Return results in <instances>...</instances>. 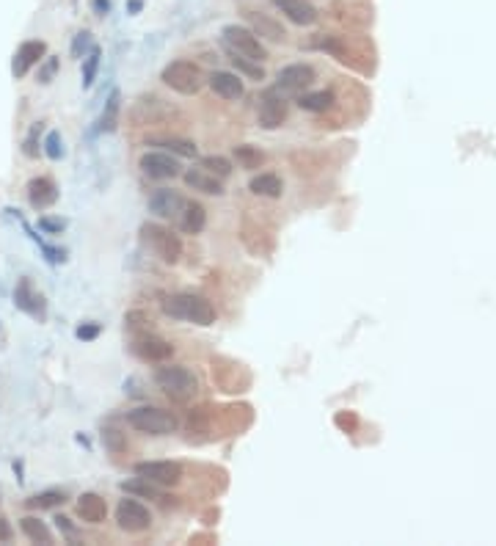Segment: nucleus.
Instances as JSON below:
<instances>
[{"label": "nucleus", "instance_id": "obj_34", "mask_svg": "<svg viewBox=\"0 0 496 546\" xmlns=\"http://www.w3.org/2000/svg\"><path fill=\"white\" fill-rule=\"evenodd\" d=\"M102 442H105V447H108L111 453H122V450H124V436H122L119 431H113V428H105V431H102Z\"/></svg>", "mask_w": 496, "mask_h": 546}, {"label": "nucleus", "instance_id": "obj_42", "mask_svg": "<svg viewBox=\"0 0 496 546\" xmlns=\"http://www.w3.org/2000/svg\"><path fill=\"white\" fill-rule=\"evenodd\" d=\"M94 12L97 14H108L111 12V0H94Z\"/></svg>", "mask_w": 496, "mask_h": 546}, {"label": "nucleus", "instance_id": "obj_22", "mask_svg": "<svg viewBox=\"0 0 496 546\" xmlns=\"http://www.w3.org/2000/svg\"><path fill=\"white\" fill-rule=\"evenodd\" d=\"M105 513H108V505H105L102 497H97V494H83V497L78 499V516H80L83 521L100 524V521H105Z\"/></svg>", "mask_w": 496, "mask_h": 546}, {"label": "nucleus", "instance_id": "obj_9", "mask_svg": "<svg viewBox=\"0 0 496 546\" xmlns=\"http://www.w3.org/2000/svg\"><path fill=\"white\" fill-rule=\"evenodd\" d=\"M315 78H317V72H315L309 64H290V67H284V69L279 72L276 89L284 91L287 97H295V94H304V91L315 83Z\"/></svg>", "mask_w": 496, "mask_h": 546}, {"label": "nucleus", "instance_id": "obj_18", "mask_svg": "<svg viewBox=\"0 0 496 546\" xmlns=\"http://www.w3.org/2000/svg\"><path fill=\"white\" fill-rule=\"evenodd\" d=\"M182 177H185V185L193 188V191H201V194H210V196H221L223 194L221 179L215 174H210L207 168H190Z\"/></svg>", "mask_w": 496, "mask_h": 546}, {"label": "nucleus", "instance_id": "obj_19", "mask_svg": "<svg viewBox=\"0 0 496 546\" xmlns=\"http://www.w3.org/2000/svg\"><path fill=\"white\" fill-rule=\"evenodd\" d=\"M245 20L251 23V31H254L257 36H265V39H271V42H284V39H287V31H284L276 20H271L268 14L245 12Z\"/></svg>", "mask_w": 496, "mask_h": 546}, {"label": "nucleus", "instance_id": "obj_3", "mask_svg": "<svg viewBox=\"0 0 496 546\" xmlns=\"http://www.w3.org/2000/svg\"><path fill=\"white\" fill-rule=\"evenodd\" d=\"M155 384L174 400H190L199 389L196 376L188 367H182V364H166V367H160L155 373Z\"/></svg>", "mask_w": 496, "mask_h": 546}, {"label": "nucleus", "instance_id": "obj_5", "mask_svg": "<svg viewBox=\"0 0 496 546\" xmlns=\"http://www.w3.org/2000/svg\"><path fill=\"white\" fill-rule=\"evenodd\" d=\"M163 83L171 89V91H177V94H185V97H190V94H199L201 89H204V75H201V69L193 64V61H171L166 69H163Z\"/></svg>", "mask_w": 496, "mask_h": 546}, {"label": "nucleus", "instance_id": "obj_30", "mask_svg": "<svg viewBox=\"0 0 496 546\" xmlns=\"http://www.w3.org/2000/svg\"><path fill=\"white\" fill-rule=\"evenodd\" d=\"M201 168H207V171L215 174L218 179H226V177L232 174V163H229L226 157H221V155H207V157H201Z\"/></svg>", "mask_w": 496, "mask_h": 546}, {"label": "nucleus", "instance_id": "obj_1", "mask_svg": "<svg viewBox=\"0 0 496 546\" xmlns=\"http://www.w3.org/2000/svg\"><path fill=\"white\" fill-rule=\"evenodd\" d=\"M163 312L168 317L177 320H188L196 326H212L215 323V309L207 298L193 295V293H182V295H171L163 301Z\"/></svg>", "mask_w": 496, "mask_h": 546}, {"label": "nucleus", "instance_id": "obj_27", "mask_svg": "<svg viewBox=\"0 0 496 546\" xmlns=\"http://www.w3.org/2000/svg\"><path fill=\"white\" fill-rule=\"evenodd\" d=\"M234 157H237L240 168H248V171H254V168H260V166L265 163V155H262L257 146H251V144L234 146Z\"/></svg>", "mask_w": 496, "mask_h": 546}, {"label": "nucleus", "instance_id": "obj_11", "mask_svg": "<svg viewBox=\"0 0 496 546\" xmlns=\"http://www.w3.org/2000/svg\"><path fill=\"white\" fill-rule=\"evenodd\" d=\"M116 524L124 532H146L152 527V513L138 499H122L116 508Z\"/></svg>", "mask_w": 496, "mask_h": 546}, {"label": "nucleus", "instance_id": "obj_39", "mask_svg": "<svg viewBox=\"0 0 496 546\" xmlns=\"http://www.w3.org/2000/svg\"><path fill=\"white\" fill-rule=\"evenodd\" d=\"M39 227L45 229V232H61L64 229V221H56V218H39Z\"/></svg>", "mask_w": 496, "mask_h": 546}, {"label": "nucleus", "instance_id": "obj_10", "mask_svg": "<svg viewBox=\"0 0 496 546\" xmlns=\"http://www.w3.org/2000/svg\"><path fill=\"white\" fill-rule=\"evenodd\" d=\"M135 475L155 486H177L182 480V464L177 461H141L135 464Z\"/></svg>", "mask_w": 496, "mask_h": 546}, {"label": "nucleus", "instance_id": "obj_41", "mask_svg": "<svg viewBox=\"0 0 496 546\" xmlns=\"http://www.w3.org/2000/svg\"><path fill=\"white\" fill-rule=\"evenodd\" d=\"M0 541H12V527L6 519H0Z\"/></svg>", "mask_w": 496, "mask_h": 546}, {"label": "nucleus", "instance_id": "obj_36", "mask_svg": "<svg viewBox=\"0 0 496 546\" xmlns=\"http://www.w3.org/2000/svg\"><path fill=\"white\" fill-rule=\"evenodd\" d=\"M45 152H47V157H50V160H58V157H61V152H64V149H61V135H58V133H50V135H47V141H45Z\"/></svg>", "mask_w": 496, "mask_h": 546}, {"label": "nucleus", "instance_id": "obj_21", "mask_svg": "<svg viewBox=\"0 0 496 546\" xmlns=\"http://www.w3.org/2000/svg\"><path fill=\"white\" fill-rule=\"evenodd\" d=\"M177 221H179V229H182V232L199 235V232L204 229V224H207V213H204V207H201L199 202H188V199H185V207L179 210Z\"/></svg>", "mask_w": 496, "mask_h": 546}, {"label": "nucleus", "instance_id": "obj_14", "mask_svg": "<svg viewBox=\"0 0 496 546\" xmlns=\"http://www.w3.org/2000/svg\"><path fill=\"white\" fill-rule=\"evenodd\" d=\"M273 6L295 25H315L317 23V9L309 0H273Z\"/></svg>", "mask_w": 496, "mask_h": 546}, {"label": "nucleus", "instance_id": "obj_25", "mask_svg": "<svg viewBox=\"0 0 496 546\" xmlns=\"http://www.w3.org/2000/svg\"><path fill=\"white\" fill-rule=\"evenodd\" d=\"M298 105L304 111H312V113H320V111H328L334 105V94L331 91H312V94H298Z\"/></svg>", "mask_w": 496, "mask_h": 546}, {"label": "nucleus", "instance_id": "obj_2", "mask_svg": "<svg viewBox=\"0 0 496 546\" xmlns=\"http://www.w3.org/2000/svg\"><path fill=\"white\" fill-rule=\"evenodd\" d=\"M221 39H223L226 53H232V56H243V58H248V61H260V64L268 58L265 45L260 42V36H257L251 28L226 25V28L221 31Z\"/></svg>", "mask_w": 496, "mask_h": 546}, {"label": "nucleus", "instance_id": "obj_7", "mask_svg": "<svg viewBox=\"0 0 496 546\" xmlns=\"http://www.w3.org/2000/svg\"><path fill=\"white\" fill-rule=\"evenodd\" d=\"M287 113H290V102H287V94L284 91H279L276 86L273 89H268L262 97H260V124L265 127V130H276V127H282L284 124V119H287Z\"/></svg>", "mask_w": 496, "mask_h": 546}, {"label": "nucleus", "instance_id": "obj_26", "mask_svg": "<svg viewBox=\"0 0 496 546\" xmlns=\"http://www.w3.org/2000/svg\"><path fill=\"white\" fill-rule=\"evenodd\" d=\"M20 527H23V532H25L34 543H53V532H50V527H47L45 521H39L36 516H25Z\"/></svg>", "mask_w": 496, "mask_h": 546}, {"label": "nucleus", "instance_id": "obj_16", "mask_svg": "<svg viewBox=\"0 0 496 546\" xmlns=\"http://www.w3.org/2000/svg\"><path fill=\"white\" fill-rule=\"evenodd\" d=\"M56 199H58V191H56V182L50 177H36V179L28 182V202H31V207L45 210V207L56 205Z\"/></svg>", "mask_w": 496, "mask_h": 546}, {"label": "nucleus", "instance_id": "obj_8", "mask_svg": "<svg viewBox=\"0 0 496 546\" xmlns=\"http://www.w3.org/2000/svg\"><path fill=\"white\" fill-rule=\"evenodd\" d=\"M138 166H141V171L149 179H174V177H179V160L171 152H163V149L144 152Z\"/></svg>", "mask_w": 496, "mask_h": 546}, {"label": "nucleus", "instance_id": "obj_13", "mask_svg": "<svg viewBox=\"0 0 496 546\" xmlns=\"http://www.w3.org/2000/svg\"><path fill=\"white\" fill-rule=\"evenodd\" d=\"M14 304H17V309L28 312L36 320H45V315H47L45 312V298L36 293V287H34L31 279H20L17 282V287H14Z\"/></svg>", "mask_w": 496, "mask_h": 546}, {"label": "nucleus", "instance_id": "obj_6", "mask_svg": "<svg viewBox=\"0 0 496 546\" xmlns=\"http://www.w3.org/2000/svg\"><path fill=\"white\" fill-rule=\"evenodd\" d=\"M141 235H144L146 246H149L163 262L174 265V262L182 257V240H179V235H174L171 229H166V227H160V224H144V227H141Z\"/></svg>", "mask_w": 496, "mask_h": 546}, {"label": "nucleus", "instance_id": "obj_33", "mask_svg": "<svg viewBox=\"0 0 496 546\" xmlns=\"http://www.w3.org/2000/svg\"><path fill=\"white\" fill-rule=\"evenodd\" d=\"M97 67H100V47H91L89 56H86V67H83V86H91V83H94Z\"/></svg>", "mask_w": 496, "mask_h": 546}, {"label": "nucleus", "instance_id": "obj_40", "mask_svg": "<svg viewBox=\"0 0 496 546\" xmlns=\"http://www.w3.org/2000/svg\"><path fill=\"white\" fill-rule=\"evenodd\" d=\"M56 524H58V530H64V532H67V535H75V527H72V524H69V519H64V516H58V519H56Z\"/></svg>", "mask_w": 496, "mask_h": 546}, {"label": "nucleus", "instance_id": "obj_4", "mask_svg": "<svg viewBox=\"0 0 496 546\" xmlns=\"http://www.w3.org/2000/svg\"><path fill=\"white\" fill-rule=\"evenodd\" d=\"M127 422H130V428H135L138 433H146V436H168L177 431V417L171 411L155 409V406L133 409L127 414Z\"/></svg>", "mask_w": 496, "mask_h": 546}, {"label": "nucleus", "instance_id": "obj_38", "mask_svg": "<svg viewBox=\"0 0 496 546\" xmlns=\"http://www.w3.org/2000/svg\"><path fill=\"white\" fill-rule=\"evenodd\" d=\"M97 334H100V326H97V323H83V326L78 328V337H80V339H94Z\"/></svg>", "mask_w": 496, "mask_h": 546}, {"label": "nucleus", "instance_id": "obj_17", "mask_svg": "<svg viewBox=\"0 0 496 546\" xmlns=\"http://www.w3.org/2000/svg\"><path fill=\"white\" fill-rule=\"evenodd\" d=\"M133 350H135L144 361H166V359H171L174 345H168V342L160 339V337H138L135 345H133Z\"/></svg>", "mask_w": 496, "mask_h": 546}, {"label": "nucleus", "instance_id": "obj_32", "mask_svg": "<svg viewBox=\"0 0 496 546\" xmlns=\"http://www.w3.org/2000/svg\"><path fill=\"white\" fill-rule=\"evenodd\" d=\"M64 502V491H42V494H36V497H31V499H25V505L28 508H56V505H61Z\"/></svg>", "mask_w": 496, "mask_h": 546}, {"label": "nucleus", "instance_id": "obj_20", "mask_svg": "<svg viewBox=\"0 0 496 546\" xmlns=\"http://www.w3.org/2000/svg\"><path fill=\"white\" fill-rule=\"evenodd\" d=\"M207 83L221 100H240L243 97V80L232 72H212Z\"/></svg>", "mask_w": 496, "mask_h": 546}, {"label": "nucleus", "instance_id": "obj_37", "mask_svg": "<svg viewBox=\"0 0 496 546\" xmlns=\"http://www.w3.org/2000/svg\"><path fill=\"white\" fill-rule=\"evenodd\" d=\"M56 69H58V58L50 56V58L45 61V67H39V83H50V80L56 78Z\"/></svg>", "mask_w": 496, "mask_h": 546}, {"label": "nucleus", "instance_id": "obj_15", "mask_svg": "<svg viewBox=\"0 0 496 546\" xmlns=\"http://www.w3.org/2000/svg\"><path fill=\"white\" fill-rule=\"evenodd\" d=\"M45 53H47V45H45V42H39V39H34V42H25V45L17 50V56H14V64H12V72H14V78H25L31 67L42 64Z\"/></svg>", "mask_w": 496, "mask_h": 546}, {"label": "nucleus", "instance_id": "obj_12", "mask_svg": "<svg viewBox=\"0 0 496 546\" xmlns=\"http://www.w3.org/2000/svg\"><path fill=\"white\" fill-rule=\"evenodd\" d=\"M182 207H185V196H182L179 191L157 188V191L149 196V213H155L157 218H177Z\"/></svg>", "mask_w": 496, "mask_h": 546}, {"label": "nucleus", "instance_id": "obj_35", "mask_svg": "<svg viewBox=\"0 0 496 546\" xmlns=\"http://www.w3.org/2000/svg\"><path fill=\"white\" fill-rule=\"evenodd\" d=\"M94 45H91V34L89 31H80L78 36H75V42H72V58H83V53L86 50H91Z\"/></svg>", "mask_w": 496, "mask_h": 546}, {"label": "nucleus", "instance_id": "obj_24", "mask_svg": "<svg viewBox=\"0 0 496 546\" xmlns=\"http://www.w3.org/2000/svg\"><path fill=\"white\" fill-rule=\"evenodd\" d=\"M152 146H160L163 152H171V155H179V157H196V144L193 141H185V138H152L149 141Z\"/></svg>", "mask_w": 496, "mask_h": 546}, {"label": "nucleus", "instance_id": "obj_29", "mask_svg": "<svg viewBox=\"0 0 496 546\" xmlns=\"http://www.w3.org/2000/svg\"><path fill=\"white\" fill-rule=\"evenodd\" d=\"M229 61L234 64V69H240L243 75H248L251 80H262V78H265V69H262V64H260V61H248V58H243V56H232V53H229Z\"/></svg>", "mask_w": 496, "mask_h": 546}, {"label": "nucleus", "instance_id": "obj_23", "mask_svg": "<svg viewBox=\"0 0 496 546\" xmlns=\"http://www.w3.org/2000/svg\"><path fill=\"white\" fill-rule=\"evenodd\" d=\"M248 188H251V194H257V196H265V199H279L282 194H284V185H282V179L276 177V174H257V177H251V182H248Z\"/></svg>", "mask_w": 496, "mask_h": 546}, {"label": "nucleus", "instance_id": "obj_31", "mask_svg": "<svg viewBox=\"0 0 496 546\" xmlns=\"http://www.w3.org/2000/svg\"><path fill=\"white\" fill-rule=\"evenodd\" d=\"M116 119H119V91H111L108 97V105L102 111V119H100V130H113L116 127Z\"/></svg>", "mask_w": 496, "mask_h": 546}, {"label": "nucleus", "instance_id": "obj_28", "mask_svg": "<svg viewBox=\"0 0 496 546\" xmlns=\"http://www.w3.org/2000/svg\"><path fill=\"white\" fill-rule=\"evenodd\" d=\"M122 488H124L127 494H138V497H146V499H163L160 488H157L155 483L144 480V477H138V480H130V483H122Z\"/></svg>", "mask_w": 496, "mask_h": 546}]
</instances>
